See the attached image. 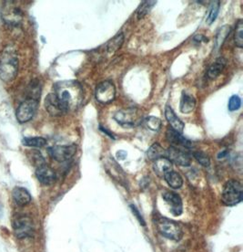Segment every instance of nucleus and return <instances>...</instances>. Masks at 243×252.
<instances>
[{
	"mask_svg": "<svg viewBox=\"0 0 243 252\" xmlns=\"http://www.w3.org/2000/svg\"><path fill=\"white\" fill-rule=\"evenodd\" d=\"M22 144L28 147L41 148L47 145V140L42 137H25L22 140Z\"/></svg>",
	"mask_w": 243,
	"mask_h": 252,
	"instance_id": "nucleus-25",
	"label": "nucleus"
},
{
	"mask_svg": "<svg viewBox=\"0 0 243 252\" xmlns=\"http://www.w3.org/2000/svg\"><path fill=\"white\" fill-rule=\"evenodd\" d=\"M166 138L168 143L172 147H176L179 149H189L193 146L191 141L185 138L181 133L173 130L172 128H168L166 132Z\"/></svg>",
	"mask_w": 243,
	"mask_h": 252,
	"instance_id": "nucleus-11",
	"label": "nucleus"
},
{
	"mask_svg": "<svg viewBox=\"0 0 243 252\" xmlns=\"http://www.w3.org/2000/svg\"><path fill=\"white\" fill-rule=\"evenodd\" d=\"M242 106V100L238 95H233L231 96L230 101H229V104H228V108L231 112H235L238 111Z\"/></svg>",
	"mask_w": 243,
	"mask_h": 252,
	"instance_id": "nucleus-32",
	"label": "nucleus"
},
{
	"mask_svg": "<svg viewBox=\"0 0 243 252\" xmlns=\"http://www.w3.org/2000/svg\"><path fill=\"white\" fill-rule=\"evenodd\" d=\"M193 40L194 41H197V42H200V43L202 40H203L204 42H208V41H209V39L206 38V37H204L203 35H197V36L194 38Z\"/></svg>",
	"mask_w": 243,
	"mask_h": 252,
	"instance_id": "nucleus-34",
	"label": "nucleus"
},
{
	"mask_svg": "<svg viewBox=\"0 0 243 252\" xmlns=\"http://www.w3.org/2000/svg\"><path fill=\"white\" fill-rule=\"evenodd\" d=\"M227 64V60L224 58L220 57L217 59L214 63H212V66L208 69L207 75L210 79H216L224 69Z\"/></svg>",
	"mask_w": 243,
	"mask_h": 252,
	"instance_id": "nucleus-20",
	"label": "nucleus"
},
{
	"mask_svg": "<svg viewBox=\"0 0 243 252\" xmlns=\"http://www.w3.org/2000/svg\"><path fill=\"white\" fill-rule=\"evenodd\" d=\"M3 215V209H2V206H1V204H0V217Z\"/></svg>",
	"mask_w": 243,
	"mask_h": 252,
	"instance_id": "nucleus-36",
	"label": "nucleus"
},
{
	"mask_svg": "<svg viewBox=\"0 0 243 252\" xmlns=\"http://www.w3.org/2000/svg\"><path fill=\"white\" fill-rule=\"evenodd\" d=\"M164 178H165V180L168 183V186L172 189H181L182 185H183V179L178 172L170 170L164 176Z\"/></svg>",
	"mask_w": 243,
	"mask_h": 252,
	"instance_id": "nucleus-22",
	"label": "nucleus"
},
{
	"mask_svg": "<svg viewBox=\"0 0 243 252\" xmlns=\"http://www.w3.org/2000/svg\"><path fill=\"white\" fill-rule=\"evenodd\" d=\"M19 71V59L15 48L6 47L0 57V79L5 82L13 81Z\"/></svg>",
	"mask_w": 243,
	"mask_h": 252,
	"instance_id": "nucleus-2",
	"label": "nucleus"
},
{
	"mask_svg": "<svg viewBox=\"0 0 243 252\" xmlns=\"http://www.w3.org/2000/svg\"><path fill=\"white\" fill-rule=\"evenodd\" d=\"M51 158L57 162H66L73 158L77 153L76 145H55L49 149Z\"/></svg>",
	"mask_w": 243,
	"mask_h": 252,
	"instance_id": "nucleus-9",
	"label": "nucleus"
},
{
	"mask_svg": "<svg viewBox=\"0 0 243 252\" xmlns=\"http://www.w3.org/2000/svg\"><path fill=\"white\" fill-rule=\"evenodd\" d=\"M38 106V101L32 99H27L22 103H20L16 112V116L19 123L24 124L31 120L36 114Z\"/></svg>",
	"mask_w": 243,
	"mask_h": 252,
	"instance_id": "nucleus-7",
	"label": "nucleus"
},
{
	"mask_svg": "<svg viewBox=\"0 0 243 252\" xmlns=\"http://www.w3.org/2000/svg\"><path fill=\"white\" fill-rule=\"evenodd\" d=\"M144 126L151 131H159L162 127V121L155 116H149L144 120Z\"/></svg>",
	"mask_w": 243,
	"mask_h": 252,
	"instance_id": "nucleus-29",
	"label": "nucleus"
},
{
	"mask_svg": "<svg viewBox=\"0 0 243 252\" xmlns=\"http://www.w3.org/2000/svg\"><path fill=\"white\" fill-rule=\"evenodd\" d=\"M27 94H28V99L38 101V99L40 98V94H41V86H40V83L38 82V80L32 81L31 83L29 84Z\"/></svg>",
	"mask_w": 243,
	"mask_h": 252,
	"instance_id": "nucleus-26",
	"label": "nucleus"
},
{
	"mask_svg": "<svg viewBox=\"0 0 243 252\" xmlns=\"http://www.w3.org/2000/svg\"><path fill=\"white\" fill-rule=\"evenodd\" d=\"M36 176L38 181L45 186H51L56 182V175L55 171L47 164L38 166L36 170Z\"/></svg>",
	"mask_w": 243,
	"mask_h": 252,
	"instance_id": "nucleus-14",
	"label": "nucleus"
},
{
	"mask_svg": "<svg viewBox=\"0 0 243 252\" xmlns=\"http://www.w3.org/2000/svg\"><path fill=\"white\" fill-rule=\"evenodd\" d=\"M172 163L168 158H161L157 159L153 163V169L159 177H164V176L171 170Z\"/></svg>",
	"mask_w": 243,
	"mask_h": 252,
	"instance_id": "nucleus-18",
	"label": "nucleus"
},
{
	"mask_svg": "<svg viewBox=\"0 0 243 252\" xmlns=\"http://www.w3.org/2000/svg\"><path fill=\"white\" fill-rule=\"evenodd\" d=\"M96 99L100 103L108 104L115 100L116 88L112 82L109 81L100 82L96 88Z\"/></svg>",
	"mask_w": 243,
	"mask_h": 252,
	"instance_id": "nucleus-8",
	"label": "nucleus"
},
{
	"mask_svg": "<svg viewBox=\"0 0 243 252\" xmlns=\"http://www.w3.org/2000/svg\"><path fill=\"white\" fill-rule=\"evenodd\" d=\"M194 158L200 163L201 165L203 166H209L211 164V161H210V158L206 155L205 153L203 152H195L193 154Z\"/></svg>",
	"mask_w": 243,
	"mask_h": 252,
	"instance_id": "nucleus-31",
	"label": "nucleus"
},
{
	"mask_svg": "<svg viewBox=\"0 0 243 252\" xmlns=\"http://www.w3.org/2000/svg\"><path fill=\"white\" fill-rule=\"evenodd\" d=\"M219 1H214L212 2L211 6H210V10H209V14H208V17H207V24L208 25H211L212 24L216 19L218 17V11H219Z\"/></svg>",
	"mask_w": 243,
	"mask_h": 252,
	"instance_id": "nucleus-27",
	"label": "nucleus"
},
{
	"mask_svg": "<svg viewBox=\"0 0 243 252\" xmlns=\"http://www.w3.org/2000/svg\"><path fill=\"white\" fill-rule=\"evenodd\" d=\"M156 1H143L139 7L137 8V19H143L144 17L150 12L151 8L155 6Z\"/></svg>",
	"mask_w": 243,
	"mask_h": 252,
	"instance_id": "nucleus-28",
	"label": "nucleus"
},
{
	"mask_svg": "<svg viewBox=\"0 0 243 252\" xmlns=\"http://www.w3.org/2000/svg\"><path fill=\"white\" fill-rule=\"evenodd\" d=\"M13 199L19 207H25L31 201V195L27 189L22 187H17L13 189Z\"/></svg>",
	"mask_w": 243,
	"mask_h": 252,
	"instance_id": "nucleus-16",
	"label": "nucleus"
},
{
	"mask_svg": "<svg viewBox=\"0 0 243 252\" xmlns=\"http://www.w3.org/2000/svg\"><path fill=\"white\" fill-rule=\"evenodd\" d=\"M124 42V34L119 33L111 38L106 45V51L108 54H114L122 47Z\"/></svg>",
	"mask_w": 243,
	"mask_h": 252,
	"instance_id": "nucleus-21",
	"label": "nucleus"
},
{
	"mask_svg": "<svg viewBox=\"0 0 243 252\" xmlns=\"http://www.w3.org/2000/svg\"><path fill=\"white\" fill-rule=\"evenodd\" d=\"M156 227L158 231L168 240L178 241L181 240L183 236V230L181 225L165 218H161L157 220Z\"/></svg>",
	"mask_w": 243,
	"mask_h": 252,
	"instance_id": "nucleus-4",
	"label": "nucleus"
},
{
	"mask_svg": "<svg viewBox=\"0 0 243 252\" xmlns=\"http://www.w3.org/2000/svg\"><path fill=\"white\" fill-rule=\"evenodd\" d=\"M164 200L170 208V211L175 216H180L182 213V200L181 196L175 192L166 191L162 194Z\"/></svg>",
	"mask_w": 243,
	"mask_h": 252,
	"instance_id": "nucleus-15",
	"label": "nucleus"
},
{
	"mask_svg": "<svg viewBox=\"0 0 243 252\" xmlns=\"http://www.w3.org/2000/svg\"><path fill=\"white\" fill-rule=\"evenodd\" d=\"M45 108L48 111V113L52 116H60L67 113L63 107L61 101H59L58 97L54 93L50 94L46 97Z\"/></svg>",
	"mask_w": 243,
	"mask_h": 252,
	"instance_id": "nucleus-13",
	"label": "nucleus"
},
{
	"mask_svg": "<svg viewBox=\"0 0 243 252\" xmlns=\"http://www.w3.org/2000/svg\"><path fill=\"white\" fill-rule=\"evenodd\" d=\"M13 230L18 239H26L34 234V223L27 216H19L13 221Z\"/></svg>",
	"mask_w": 243,
	"mask_h": 252,
	"instance_id": "nucleus-6",
	"label": "nucleus"
},
{
	"mask_svg": "<svg viewBox=\"0 0 243 252\" xmlns=\"http://www.w3.org/2000/svg\"><path fill=\"white\" fill-rule=\"evenodd\" d=\"M54 94L58 97L67 113L80 106L83 100V89L79 82L73 81L56 83Z\"/></svg>",
	"mask_w": 243,
	"mask_h": 252,
	"instance_id": "nucleus-1",
	"label": "nucleus"
},
{
	"mask_svg": "<svg viewBox=\"0 0 243 252\" xmlns=\"http://www.w3.org/2000/svg\"><path fill=\"white\" fill-rule=\"evenodd\" d=\"M100 130H101V131H103V132H105V133H107V134H108L109 137H111V138H115L112 133H110V132H108L107 129H104V128H103V127H101V126H100Z\"/></svg>",
	"mask_w": 243,
	"mask_h": 252,
	"instance_id": "nucleus-35",
	"label": "nucleus"
},
{
	"mask_svg": "<svg viewBox=\"0 0 243 252\" xmlns=\"http://www.w3.org/2000/svg\"><path fill=\"white\" fill-rule=\"evenodd\" d=\"M235 44L239 48L243 47V19H239L236 24V31H235V37H234Z\"/></svg>",
	"mask_w": 243,
	"mask_h": 252,
	"instance_id": "nucleus-30",
	"label": "nucleus"
},
{
	"mask_svg": "<svg viewBox=\"0 0 243 252\" xmlns=\"http://www.w3.org/2000/svg\"><path fill=\"white\" fill-rule=\"evenodd\" d=\"M114 119L117 121L120 126L124 127L133 126L137 122V110L130 108L119 111L114 115Z\"/></svg>",
	"mask_w": 243,
	"mask_h": 252,
	"instance_id": "nucleus-12",
	"label": "nucleus"
},
{
	"mask_svg": "<svg viewBox=\"0 0 243 252\" xmlns=\"http://www.w3.org/2000/svg\"><path fill=\"white\" fill-rule=\"evenodd\" d=\"M165 116H166V119L168 120L169 125L173 130L180 132V133L183 132L184 127H185L183 122L176 115L173 109L170 107L169 105H167L165 108Z\"/></svg>",
	"mask_w": 243,
	"mask_h": 252,
	"instance_id": "nucleus-17",
	"label": "nucleus"
},
{
	"mask_svg": "<svg viewBox=\"0 0 243 252\" xmlns=\"http://www.w3.org/2000/svg\"><path fill=\"white\" fill-rule=\"evenodd\" d=\"M131 209H132V211H133V213L134 214L136 215V217H137V220H139V222H140V224H142V225H145V221L143 220V219H142V217L140 216V214H139V212L137 211V208H135L134 206H131Z\"/></svg>",
	"mask_w": 243,
	"mask_h": 252,
	"instance_id": "nucleus-33",
	"label": "nucleus"
},
{
	"mask_svg": "<svg viewBox=\"0 0 243 252\" xmlns=\"http://www.w3.org/2000/svg\"><path fill=\"white\" fill-rule=\"evenodd\" d=\"M196 107V100L192 95L183 92L181 100V111L183 114H190Z\"/></svg>",
	"mask_w": 243,
	"mask_h": 252,
	"instance_id": "nucleus-19",
	"label": "nucleus"
},
{
	"mask_svg": "<svg viewBox=\"0 0 243 252\" xmlns=\"http://www.w3.org/2000/svg\"><path fill=\"white\" fill-rule=\"evenodd\" d=\"M243 189L237 180H230L225 184L222 191V202L226 206H236L243 201Z\"/></svg>",
	"mask_w": 243,
	"mask_h": 252,
	"instance_id": "nucleus-3",
	"label": "nucleus"
},
{
	"mask_svg": "<svg viewBox=\"0 0 243 252\" xmlns=\"http://www.w3.org/2000/svg\"><path fill=\"white\" fill-rule=\"evenodd\" d=\"M230 32H231V27L228 25H225L224 27H222L219 30V32L217 34V37H216L215 49L219 50L221 48V46L224 43L226 38H228V36L230 35Z\"/></svg>",
	"mask_w": 243,
	"mask_h": 252,
	"instance_id": "nucleus-24",
	"label": "nucleus"
},
{
	"mask_svg": "<svg viewBox=\"0 0 243 252\" xmlns=\"http://www.w3.org/2000/svg\"><path fill=\"white\" fill-rule=\"evenodd\" d=\"M147 156L150 160L155 161L159 158H164L166 156V151L164 150L162 145L155 143L149 148V150L147 152Z\"/></svg>",
	"mask_w": 243,
	"mask_h": 252,
	"instance_id": "nucleus-23",
	"label": "nucleus"
},
{
	"mask_svg": "<svg viewBox=\"0 0 243 252\" xmlns=\"http://www.w3.org/2000/svg\"><path fill=\"white\" fill-rule=\"evenodd\" d=\"M1 17L6 25H19L23 19V11L14 1H6L1 9Z\"/></svg>",
	"mask_w": 243,
	"mask_h": 252,
	"instance_id": "nucleus-5",
	"label": "nucleus"
},
{
	"mask_svg": "<svg viewBox=\"0 0 243 252\" xmlns=\"http://www.w3.org/2000/svg\"><path fill=\"white\" fill-rule=\"evenodd\" d=\"M166 156L169 161L180 166H189L191 164V158L187 152L182 149L170 146L166 151Z\"/></svg>",
	"mask_w": 243,
	"mask_h": 252,
	"instance_id": "nucleus-10",
	"label": "nucleus"
}]
</instances>
